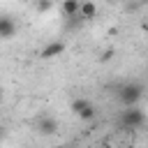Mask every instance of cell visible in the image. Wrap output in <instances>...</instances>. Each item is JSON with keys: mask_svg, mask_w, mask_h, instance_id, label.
<instances>
[{"mask_svg": "<svg viewBox=\"0 0 148 148\" xmlns=\"http://www.w3.org/2000/svg\"><path fill=\"white\" fill-rule=\"evenodd\" d=\"M37 132H39V134H44V136H49V134H56V132H58V123H56V118L42 116V118L37 120Z\"/></svg>", "mask_w": 148, "mask_h": 148, "instance_id": "277c9868", "label": "cell"}, {"mask_svg": "<svg viewBox=\"0 0 148 148\" xmlns=\"http://www.w3.org/2000/svg\"><path fill=\"white\" fill-rule=\"evenodd\" d=\"M14 32H16V23L12 21V16H2L0 18V35H2V39H12Z\"/></svg>", "mask_w": 148, "mask_h": 148, "instance_id": "5b68a950", "label": "cell"}, {"mask_svg": "<svg viewBox=\"0 0 148 148\" xmlns=\"http://www.w3.org/2000/svg\"><path fill=\"white\" fill-rule=\"evenodd\" d=\"M62 2V14L65 18L69 16H81V0H60Z\"/></svg>", "mask_w": 148, "mask_h": 148, "instance_id": "8992f818", "label": "cell"}, {"mask_svg": "<svg viewBox=\"0 0 148 148\" xmlns=\"http://www.w3.org/2000/svg\"><path fill=\"white\" fill-rule=\"evenodd\" d=\"M62 53H65V42L56 39V42H49V44L39 51V58L51 60V58H58V56H62Z\"/></svg>", "mask_w": 148, "mask_h": 148, "instance_id": "3957f363", "label": "cell"}, {"mask_svg": "<svg viewBox=\"0 0 148 148\" xmlns=\"http://www.w3.org/2000/svg\"><path fill=\"white\" fill-rule=\"evenodd\" d=\"M109 58H113V49H106L104 56H102V60H109Z\"/></svg>", "mask_w": 148, "mask_h": 148, "instance_id": "8fae6325", "label": "cell"}, {"mask_svg": "<svg viewBox=\"0 0 148 148\" xmlns=\"http://www.w3.org/2000/svg\"><path fill=\"white\" fill-rule=\"evenodd\" d=\"M141 97H143V86L136 81H127L118 88V102L123 106H134V104H139Z\"/></svg>", "mask_w": 148, "mask_h": 148, "instance_id": "6da1fadb", "label": "cell"}, {"mask_svg": "<svg viewBox=\"0 0 148 148\" xmlns=\"http://www.w3.org/2000/svg\"><path fill=\"white\" fill-rule=\"evenodd\" d=\"M51 7H53V0H37V12H39V14L49 12Z\"/></svg>", "mask_w": 148, "mask_h": 148, "instance_id": "30bf717a", "label": "cell"}, {"mask_svg": "<svg viewBox=\"0 0 148 148\" xmlns=\"http://www.w3.org/2000/svg\"><path fill=\"white\" fill-rule=\"evenodd\" d=\"M146 123V113L134 104V106H125V111L120 113V127L123 130H139Z\"/></svg>", "mask_w": 148, "mask_h": 148, "instance_id": "7a4b0ae2", "label": "cell"}, {"mask_svg": "<svg viewBox=\"0 0 148 148\" xmlns=\"http://www.w3.org/2000/svg\"><path fill=\"white\" fill-rule=\"evenodd\" d=\"M97 16V5L92 0H81V18L83 21H92Z\"/></svg>", "mask_w": 148, "mask_h": 148, "instance_id": "52a82bcc", "label": "cell"}, {"mask_svg": "<svg viewBox=\"0 0 148 148\" xmlns=\"http://www.w3.org/2000/svg\"><path fill=\"white\" fill-rule=\"evenodd\" d=\"M95 116H97V109H95L92 104H88V106L79 113V118H81V120H95Z\"/></svg>", "mask_w": 148, "mask_h": 148, "instance_id": "ba28073f", "label": "cell"}, {"mask_svg": "<svg viewBox=\"0 0 148 148\" xmlns=\"http://www.w3.org/2000/svg\"><path fill=\"white\" fill-rule=\"evenodd\" d=\"M88 104H90L88 99H83V97H76V99L72 102V111H74V113L79 116V113H81V111H83V109H86Z\"/></svg>", "mask_w": 148, "mask_h": 148, "instance_id": "9c48e42d", "label": "cell"}]
</instances>
